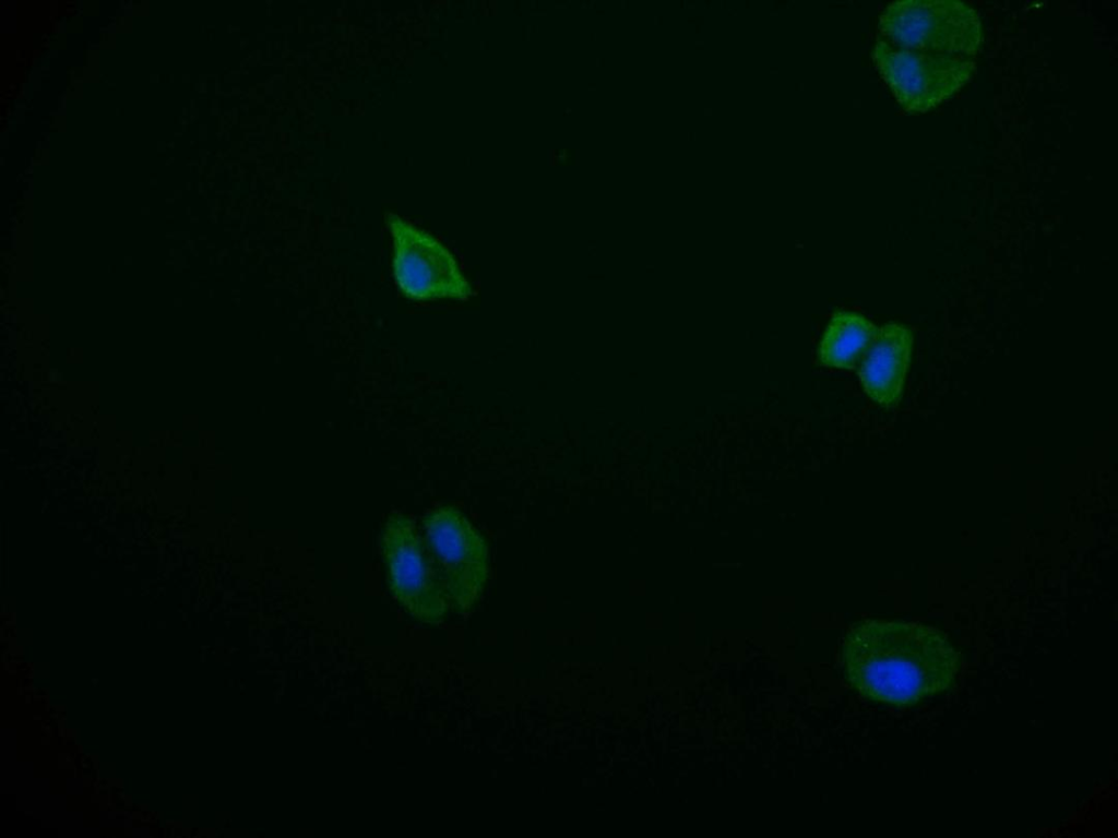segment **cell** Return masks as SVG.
I'll return each mask as SVG.
<instances>
[{"mask_svg":"<svg viewBox=\"0 0 1118 838\" xmlns=\"http://www.w3.org/2000/svg\"><path fill=\"white\" fill-rule=\"evenodd\" d=\"M847 680L863 696L912 705L950 689L959 654L941 630L915 621L864 619L843 638Z\"/></svg>","mask_w":1118,"mask_h":838,"instance_id":"1","label":"cell"},{"mask_svg":"<svg viewBox=\"0 0 1118 838\" xmlns=\"http://www.w3.org/2000/svg\"><path fill=\"white\" fill-rule=\"evenodd\" d=\"M881 39L902 48L974 57L983 41L979 13L959 0H901L878 17Z\"/></svg>","mask_w":1118,"mask_h":838,"instance_id":"2","label":"cell"},{"mask_svg":"<svg viewBox=\"0 0 1118 838\" xmlns=\"http://www.w3.org/2000/svg\"><path fill=\"white\" fill-rule=\"evenodd\" d=\"M381 552L394 599L417 621L437 624L451 609L448 594L415 520L391 512L382 527Z\"/></svg>","mask_w":1118,"mask_h":838,"instance_id":"3","label":"cell"},{"mask_svg":"<svg viewBox=\"0 0 1118 838\" xmlns=\"http://www.w3.org/2000/svg\"><path fill=\"white\" fill-rule=\"evenodd\" d=\"M872 59L897 104L912 115L926 113L951 99L976 71L974 57L924 52L881 38Z\"/></svg>","mask_w":1118,"mask_h":838,"instance_id":"4","label":"cell"},{"mask_svg":"<svg viewBox=\"0 0 1118 838\" xmlns=\"http://www.w3.org/2000/svg\"><path fill=\"white\" fill-rule=\"evenodd\" d=\"M423 528L451 609L468 611L480 597L488 578L485 539L453 505H441L427 512L423 517Z\"/></svg>","mask_w":1118,"mask_h":838,"instance_id":"5","label":"cell"},{"mask_svg":"<svg viewBox=\"0 0 1118 838\" xmlns=\"http://www.w3.org/2000/svg\"><path fill=\"white\" fill-rule=\"evenodd\" d=\"M384 220L393 241L394 280L404 296L416 301L471 297L469 282L441 241L397 214L385 212Z\"/></svg>","mask_w":1118,"mask_h":838,"instance_id":"6","label":"cell"},{"mask_svg":"<svg viewBox=\"0 0 1118 838\" xmlns=\"http://www.w3.org/2000/svg\"><path fill=\"white\" fill-rule=\"evenodd\" d=\"M913 348L912 331L903 324L887 323L863 354L859 379L867 396L890 409L900 403Z\"/></svg>","mask_w":1118,"mask_h":838,"instance_id":"7","label":"cell"},{"mask_svg":"<svg viewBox=\"0 0 1118 838\" xmlns=\"http://www.w3.org/2000/svg\"><path fill=\"white\" fill-rule=\"evenodd\" d=\"M877 327L863 314L855 311H836L824 331L818 348L821 364L837 368H853L865 352Z\"/></svg>","mask_w":1118,"mask_h":838,"instance_id":"8","label":"cell"}]
</instances>
